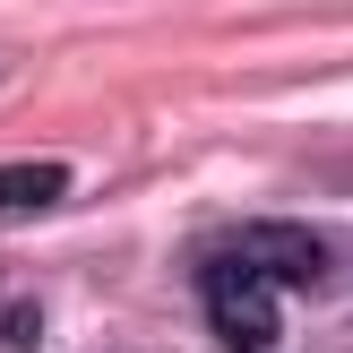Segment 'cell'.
<instances>
[{
  "mask_svg": "<svg viewBox=\"0 0 353 353\" xmlns=\"http://www.w3.org/2000/svg\"><path fill=\"white\" fill-rule=\"evenodd\" d=\"M199 302H207V327H216V345H233V353H268L276 345V285L259 268H241V259H207V276H199Z\"/></svg>",
  "mask_w": 353,
  "mask_h": 353,
  "instance_id": "1",
  "label": "cell"
},
{
  "mask_svg": "<svg viewBox=\"0 0 353 353\" xmlns=\"http://www.w3.org/2000/svg\"><path fill=\"white\" fill-rule=\"evenodd\" d=\"M224 259H241V268H259L276 293H293V285H319L327 241H319V233H302V224H250V233L224 241Z\"/></svg>",
  "mask_w": 353,
  "mask_h": 353,
  "instance_id": "2",
  "label": "cell"
},
{
  "mask_svg": "<svg viewBox=\"0 0 353 353\" xmlns=\"http://www.w3.org/2000/svg\"><path fill=\"white\" fill-rule=\"evenodd\" d=\"M69 199L61 164H0V216H52Z\"/></svg>",
  "mask_w": 353,
  "mask_h": 353,
  "instance_id": "3",
  "label": "cell"
}]
</instances>
